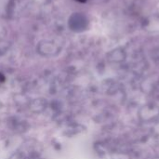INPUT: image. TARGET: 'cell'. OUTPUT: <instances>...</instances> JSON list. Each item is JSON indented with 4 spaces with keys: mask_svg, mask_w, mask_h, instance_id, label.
<instances>
[{
    "mask_svg": "<svg viewBox=\"0 0 159 159\" xmlns=\"http://www.w3.org/2000/svg\"><path fill=\"white\" fill-rule=\"evenodd\" d=\"M5 80V77L3 76V75L2 74H0V81L2 82V81H4Z\"/></svg>",
    "mask_w": 159,
    "mask_h": 159,
    "instance_id": "6da1fadb",
    "label": "cell"
},
{
    "mask_svg": "<svg viewBox=\"0 0 159 159\" xmlns=\"http://www.w3.org/2000/svg\"><path fill=\"white\" fill-rule=\"evenodd\" d=\"M76 1H78V2H80V3H85L87 0H76Z\"/></svg>",
    "mask_w": 159,
    "mask_h": 159,
    "instance_id": "7a4b0ae2",
    "label": "cell"
}]
</instances>
